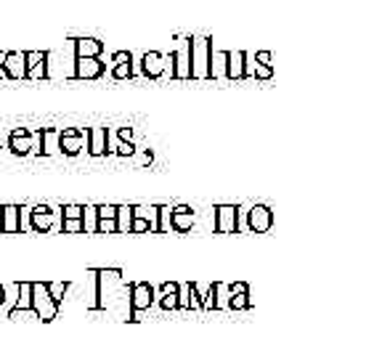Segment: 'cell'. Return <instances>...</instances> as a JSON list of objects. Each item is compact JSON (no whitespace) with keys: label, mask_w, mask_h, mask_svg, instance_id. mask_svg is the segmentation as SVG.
Wrapping results in <instances>:
<instances>
[{"label":"cell","mask_w":382,"mask_h":358,"mask_svg":"<svg viewBox=\"0 0 382 358\" xmlns=\"http://www.w3.org/2000/svg\"><path fill=\"white\" fill-rule=\"evenodd\" d=\"M141 74L149 80H159V77H173V51L170 53H159V51H149L141 56Z\"/></svg>","instance_id":"cell-1"},{"label":"cell","mask_w":382,"mask_h":358,"mask_svg":"<svg viewBox=\"0 0 382 358\" xmlns=\"http://www.w3.org/2000/svg\"><path fill=\"white\" fill-rule=\"evenodd\" d=\"M210 48L207 37H191V80H210Z\"/></svg>","instance_id":"cell-2"},{"label":"cell","mask_w":382,"mask_h":358,"mask_svg":"<svg viewBox=\"0 0 382 358\" xmlns=\"http://www.w3.org/2000/svg\"><path fill=\"white\" fill-rule=\"evenodd\" d=\"M32 310H35L37 319H43V321H53L56 319L59 305L51 298L48 281H32Z\"/></svg>","instance_id":"cell-3"},{"label":"cell","mask_w":382,"mask_h":358,"mask_svg":"<svg viewBox=\"0 0 382 358\" xmlns=\"http://www.w3.org/2000/svg\"><path fill=\"white\" fill-rule=\"evenodd\" d=\"M244 220H247V231L252 234H265L274 226V213L265 204H247L244 207Z\"/></svg>","instance_id":"cell-4"},{"label":"cell","mask_w":382,"mask_h":358,"mask_svg":"<svg viewBox=\"0 0 382 358\" xmlns=\"http://www.w3.org/2000/svg\"><path fill=\"white\" fill-rule=\"evenodd\" d=\"M107 72V64L101 56H74V72L72 80H98Z\"/></svg>","instance_id":"cell-5"},{"label":"cell","mask_w":382,"mask_h":358,"mask_svg":"<svg viewBox=\"0 0 382 358\" xmlns=\"http://www.w3.org/2000/svg\"><path fill=\"white\" fill-rule=\"evenodd\" d=\"M61 210H51V207H46V204H37V207H32V213H29V226H32V231H43V234H48V231H56V228L61 226L59 220Z\"/></svg>","instance_id":"cell-6"},{"label":"cell","mask_w":382,"mask_h":358,"mask_svg":"<svg viewBox=\"0 0 382 358\" xmlns=\"http://www.w3.org/2000/svg\"><path fill=\"white\" fill-rule=\"evenodd\" d=\"M173 80H191V37H180L173 51Z\"/></svg>","instance_id":"cell-7"},{"label":"cell","mask_w":382,"mask_h":358,"mask_svg":"<svg viewBox=\"0 0 382 358\" xmlns=\"http://www.w3.org/2000/svg\"><path fill=\"white\" fill-rule=\"evenodd\" d=\"M59 149L64 154L77 157L83 149H88V131H83V128H67V131H61Z\"/></svg>","instance_id":"cell-8"},{"label":"cell","mask_w":382,"mask_h":358,"mask_svg":"<svg viewBox=\"0 0 382 358\" xmlns=\"http://www.w3.org/2000/svg\"><path fill=\"white\" fill-rule=\"evenodd\" d=\"M152 300H154V289H152L149 284H143V281L131 284L128 305H131V310H133V321H138V313L149 308V305H152Z\"/></svg>","instance_id":"cell-9"},{"label":"cell","mask_w":382,"mask_h":358,"mask_svg":"<svg viewBox=\"0 0 382 358\" xmlns=\"http://www.w3.org/2000/svg\"><path fill=\"white\" fill-rule=\"evenodd\" d=\"M27 77L24 80H48V51H24Z\"/></svg>","instance_id":"cell-10"},{"label":"cell","mask_w":382,"mask_h":358,"mask_svg":"<svg viewBox=\"0 0 382 358\" xmlns=\"http://www.w3.org/2000/svg\"><path fill=\"white\" fill-rule=\"evenodd\" d=\"M239 204H218L215 207V231L218 234H237Z\"/></svg>","instance_id":"cell-11"},{"label":"cell","mask_w":382,"mask_h":358,"mask_svg":"<svg viewBox=\"0 0 382 358\" xmlns=\"http://www.w3.org/2000/svg\"><path fill=\"white\" fill-rule=\"evenodd\" d=\"M194 223H197V213H194V207H189V204L170 207V228H173V231L186 234V231L194 228Z\"/></svg>","instance_id":"cell-12"},{"label":"cell","mask_w":382,"mask_h":358,"mask_svg":"<svg viewBox=\"0 0 382 358\" xmlns=\"http://www.w3.org/2000/svg\"><path fill=\"white\" fill-rule=\"evenodd\" d=\"M16 292H19V298H16V305L11 308V319H19L22 313L35 316V310H32V281H16Z\"/></svg>","instance_id":"cell-13"},{"label":"cell","mask_w":382,"mask_h":358,"mask_svg":"<svg viewBox=\"0 0 382 358\" xmlns=\"http://www.w3.org/2000/svg\"><path fill=\"white\" fill-rule=\"evenodd\" d=\"M112 77H114V80H131L133 77L131 51H117V53L112 56Z\"/></svg>","instance_id":"cell-14"},{"label":"cell","mask_w":382,"mask_h":358,"mask_svg":"<svg viewBox=\"0 0 382 358\" xmlns=\"http://www.w3.org/2000/svg\"><path fill=\"white\" fill-rule=\"evenodd\" d=\"M178 308L180 310L202 308V303H199V286L191 284V281H180L178 284Z\"/></svg>","instance_id":"cell-15"},{"label":"cell","mask_w":382,"mask_h":358,"mask_svg":"<svg viewBox=\"0 0 382 358\" xmlns=\"http://www.w3.org/2000/svg\"><path fill=\"white\" fill-rule=\"evenodd\" d=\"M72 48H74V56H101L104 53V43L98 37H72Z\"/></svg>","instance_id":"cell-16"},{"label":"cell","mask_w":382,"mask_h":358,"mask_svg":"<svg viewBox=\"0 0 382 358\" xmlns=\"http://www.w3.org/2000/svg\"><path fill=\"white\" fill-rule=\"evenodd\" d=\"M247 51H226V80H244Z\"/></svg>","instance_id":"cell-17"},{"label":"cell","mask_w":382,"mask_h":358,"mask_svg":"<svg viewBox=\"0 0 382 358\" xmlns=\"http://www.w3.org/2000/svg\"><path fill=\"white\" fill-rule=\"evenodd\" d=\"M107 143H109L107 128H91V131H88V152L93 157L107 154Z\"/></svg>","instance_id":"cell-18"},{"label":"cell","mask_w":382,"mask_h":358,"mask_svg":"<svg viewBox=\"0 0 382 358\" xmlns=\"http://www.w3.org/2000/svg\"><path fill=\"white\" fill-rule=\"evenodd\" d=\"M6 77L8 80H24L27 77V64H24V51L22 53H6Z\"/></svg>","instance_id":"cell-19"},{"label":"cell","mask_w":382,"mask_h":358,"mask_svg":"<svg viewBox=\"0 0 382 358\" xmlns=\"http://www.w3.org/2000/svg\"><path fill=\"white\" fill-rule=\"evenodd\" d=\"M8 149H11L16 157H27L29 154V128H16L8 138Z\"/></svg>","instance_id":"cell-20"},{"label":"cell","mask_w":382,"mask_h":358,"mask_svg":"<svg viewBox=\"0 0 382 358\" xmlns=\"http://www.w3.org/2000/svg\"><path fill=\"white\" fill-rule=\"evenodd\" d=\"M210 80H226V51H215L210 48Z\"/></svg>","instance_id":"cell-21"},{"label":"cell","mask_w":382,"mask_h":358,"mask_svg":"<svg viewBox=\"0 0 382 358\" xmlns=\"http://www.w3.org/2000/svg\"><path fill=\"white\" fill-rule=\"evenodd\" d=\"M133 215L149 223V234H157V215H159V204H133Z\"/></svg>","instance_id":"cell-22"},{"label":"cell","mask_w":382,"mask_h":358,"mask_svg":"<svg viewBox=\"0 0 382 358\" xmlns=\"http://www.w3.org/2000/svg\"><path fill=\"white\" fill-rule=\"evenodd\" d=\"M159 305L165 310L178 308V281H165L162 292H159Z\"/></svg>","instance_id":"cell-23"},{"label":"cell","mask_w":382,"mask_h":358,"mask_svg":"<svg viewBox=\"0 0 382 358\" xmlns=\"http://www.w3.org/2000/svg\"><path fill=\"white\" fill-rule=\"evenodd\" d=\"M3 234H19V204H3Z\"/></svg>","instance_id":"cell-24"},{"label":"cell","mask_w":382,"mask_h":358,"mask_svg":"<svg viewBox=\"0 0 382 358\" xmlns=\"http://www.w3.org/2000/svg\"><path fill=\"white\" fill-rule=\"evenodd\" d=\"M114 223H117V234H131L133 204H117V215H114Z\"/></svg>","instance_id":"cell-25"},{"label":"cell","mask_w":382,"mask_h":358,"mask_svg":"<svg viewBox=\"0 0 382 358\" xmlns=\"http://www.w3.org/2000/svg\"><path fill=\"white\" fill-rule=\"evenodd\" d=\"M40 133H43V154L46 157L61 154V149H59L61 131H40Z\"/></svg>","instance_id":"cell-26"},{"label":"cell","mask_w":382,"mask_h":358,"mask_svg":"<svg viewBox=\"0 0 382 358\" xmlns=\"http://www.w3.org/2000/svg\"><path fill=\"white\" fill-rule=\"evenodd\" d=\"M96 204H85L83 207V234H96Z\"/></svg>","instance_id":"cell-27"},{"label":"cell","mask_w":382,"mask_h":358,"mask_svg":"<svg viewBox=\"0 0 382 358\" xmlns=\"http://www.w3.org/2000/svg\"><path fill=\"white\" fill-rule=\"evenodd\" d=\"M170 228V204H159V215H157V234H167Z\"/></svg>","instance_id":"cell-28"},{"label":"cell","mask_w":382,"mask_h":358,"mask_svg":"<svg viewBox=\"0 0 382 358\" xmlns=\"http://www.w3.org/2000/svg\"><path fill=\"white\" fill-rule=\"evenodd\" d=\"M29 154L43 157V133L40 131H29Z\"/></svg>","instance_id":"cell-29"},{"label":"cell","mask_w":382,"mask_h":358,"mask_svg":"<svg viewBox=\"0 0 382 358\" xmlns=\"http://www.w3.org/2000/svg\"><path fill=\"white\" fill-rule=\"evenodd\" d=\"M29 213H32V207H19V234H22V231H32V226H29Z\"/></svg>","instance_id":"cell-30"},{"label":"cell","mask_w":382,"mask_h":358,"mask_svg":"<svg viewBox=\"0 0 382 358\" xmlns=\"http://www.w3.org/2000/svg\"><path fill=\"white\" fill-rule=\"evenodd\" d=\"M61 218H83V204H64Z\"/></svg>","instance_id":"cell-31"},{"label":"cell","mask_w":382,"mask_h":358,"mask_svg":"<svg viewBox=\"0 0 382 358\" xmlns=\"http://www.w3.org/2000/svg\"><path fill=\"white\" fill-rule=\"evenodd\" d=\"M114 152H117V154H122V157H131L136 149H133V141H122L117 149H114Z\"/></svg>","instance_id":"cell-32"},{"label":"cell","mask_w":382,"mask_h":358,"mask_svg":"<svg viewBox=\"0 0 382 358\" xmlns=\"http://www.w3.org/2000/svg\"><path fill=\"white\" fill-rule=\"evenodd\" d=\"M252 59L261 61V64H265V67H274V64H271V53H268V51H258Z\"/></svg>","instance_id":"cell-33"},{"label":"cell","mask_w":382,"mask_h":358,"mask_svg":"<svg viewBox=\"0 0 382 358\" xmlns=\"http://www.w3.org/2000/svg\"><path fill=\"white\" fill-rule=\"evenodd\" d=\"M119 138H122V141H133V131L131 128H122V131H119Z\"/></svg>","instance_id":"cell-34"},{"label":"cell","mask_w":382,"mask_h":358,"mask_svg":"<svg viewBox=\"0 0 382 358\" xmlns=\"http://www.w3.org/2000/svg\"><path fill=\"white\" fill-rule=\"evenodd\" d=\"M3 64H6V51H0V80L6 77V69H3Z\"/></svg>","instance_id":"cell-35"},{"label":"cell","mask_w":382,"mask_h":358,"mask_svg":"<svg viewBox=\"0 0 382 358\" xmlns=\"http://www.w3.org/2000/svg\"><path fill=\"white\" fill-rule=\"evenodd\" d=\"M3 300H6V286L0 284V305H3Z\"/></svg>","instance_id":"cell-36"},{"label":"cell","mask_w":382,"mask_h":358,"mask_svg":"<svg viewBox=\"0 0 382 358\" xmlns=\"http://www.w3.org/2000/svg\"><path fill=\"white\" fill-rule=\"evenodd\" d=\"M0 234H3V204H0Z\"/></svg>","instance_id":"cell-37"},{"label":"cell","mask_w":382,"mask_h":358,"mask_svg":"<svg viewBox=\"0 0 382 358\" xmlns=\"http://www.w3.org/2000/svg\"><path fill=\"white\" fill-rule=\"evenodd\" d=\"M0 149H3V133H0Z\"/></svg>","instance_id":"cell-38"}]
</instances>
